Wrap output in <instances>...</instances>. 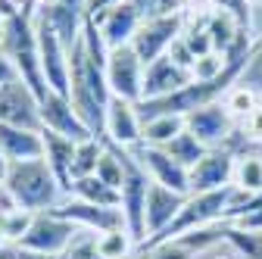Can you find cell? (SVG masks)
<instances>
[{
    "mask_svg": "<svg viewBox=\"0 0 262 259\" xmlns=\"http://www.w3.org/2000/svg\"><path fill=\"white\" fill-rule=\"evenodd\" d=\"M106 59L110 47L100 38L97 25L88 19L81 28V38L69 50V100L78 110L81 122L91 128V135L103 138L106 110L113 100V91L106 81Z\"/></svg>",
    "mask_w": 262,
    "mask_h": 259,
    "instance_id": "cell-1",
    "label": "cell"
},
{
    "mask_svg": "<svg viewBox=\"0 0 262 259\" xmlns=\"http://www.w3.org/2000/svg\"><path fill=\"white\" fill-rule=\"evenodd\" d=\"M4 184L19 200V206L28 209V212H50L69 197L44 156L41 159H25V163H10Z\"/></svg>",
    "mask_w": 262,
    "mask_h": 259,
    "instance_id": "cell-2",
    "label": "cell"
},
{
    "mask_svg": "<svg viewBox=\"0 0 262 259\" xmlns=\"http://www.w3.org/2000/svg\"><path fill=\"white\" fill-rule=\"evenodd\" d=\"M234 193H237L234 184H228V187H222V190L187 193V200H184L181 212L172 219L169 228H166V231H159L156 238H150L147 244H141L138 250L156 247V244H162V241H178V238H184V234H193V231H200V228H209V225L225 222L228 206H231V200H234Z\"/></svg>",
    "mask_w": 262,
    "mask_h": 259,
    "instance_id": "cell-3",
    "label": "cell"
},
{
    "mask_svg": "<svg viewBox=\"0 0 262 259\" xmlns=\"http://www.w3.org/2000/svg\"><path fill=\"white\" fill-rule=\"evenodd\" d=\"M113 144V141H110ZM119 156H122V187H119V197H122V215H125V228L131 231V238L138 241V247L147 241V193H150V175L147 169L138 163V156L131 153L128 147H119Z\"/></svg>",
    "mask_w": 262,
    "mask_h": 259,
    "instance_id": "cell-4",
    "label": "cell"
},
{
    "mask_svg": "<svg viewBox=\"0 0 262 259\" xmlns=\"http://www.w3.org/2000/svg\"><path fill=\"white\" fill-rule=\"evenodd\" d=\"M184 22H187V13H175V16H156V19H144L135 41H131V47H135V53L141 56L144 66H150L153 59L166 56L172 50V44L181 38L184 31Z\"/></svg>",
    "mask_w": 262,
    "mask_h": 259,
    "instance_id": "cell-5",
    "label": "cell"
},
{
    "mask_svg": "<svg viewBox=\"0 0 262 259\" xmlns=\"http://www.w3.org/2000/svg\"><path fill=\"white\" fill-rule=\"evenodd\" d=\"M144 69L147 66L141 62V56L135 53V47H131V44L110 50L106 81H110L113 97H122V100H131V103H141L144 100Z\"/></svg>",
    "mask_w": 262,
    "mask_h": 259,
    "instance_id": "cell-6",
    "label": "cell"
},
{
    "mask_svg": "<svg viewBox=\"0 0 262 259\" xmlns=\"http://www.w3.org/2000/svg\"><path fill=\"white\" fill-rule=\"evenodd\" d=\"M78 228L72 222H66L62 215L56 212H35V219H31L25 238L19 241L22 247L35 250V253H44V256H62L66 250H69V244L75 241Z\"/></svg>",
    "mask_w": 262,
    "mask_h": 259,
    "instance_id": "cell-7",
    "label": "cell"
},
{
    "mask_svg": "<svg viewBox=\"0 0 262 259\" xmlns=\"http://www.w3.org/2000/svg\"><path fill=\"white\" fill-rule=\"evenodd\" d=\"M35 31H38V50H41V69L50 91L69 94V47L59 41V35L44 22V16L35 10Z\"/></svg>",
    "mask_w": 262,
    "mask_h": 259,
    "instance_id": "cell-8",
    "label": "cell"
},
{
    "mask_svg": "<svg viewBox=\"0 0 262 259\" xmlns=\"http://www.w3.org/2000/svg\"><path fill=\"white\" fill-rule=\"evenodd\" d=\"M0 122L19 128H38L41 132V97L22 78L0 84Z\"/></svg>",
    "mask_w": 262,
    "mask_h": 259,
    "instance_id": "cell-9",
    "label": "cell"
},
{
    "mask_svg": "<svg viewBox=\"0 0 262 259\" xmlns=\"http://www.w3.org/2000/svg\"><path fill=\"white\" fill-rule=\"evenodd\" d=\"M128 150L138 156V163L147 169L153 184L172 187L178 193H190V169H184L178 159H172V153L166 147H150L141 141L138 147H128Z\"/></svg>",
    "mask_w": 262,
    "mask_h": 259,
    "instance_id": "cell-10",
    "label": "cell"
},
{
    "mask_svg": "<svg viewBox=\"0 0 262 259\" xmlns=\"http://www.w3.org/2000/svg\"><path fill=\"white\" fill-rule=\"evenodd\" d=\"M56 215H62L66 222H72L81 231H94V234H106L116 228H125V215L122 206H97V203H84L75 197H66L56 209H50Z\"/></svg>",
    "mask_w": 262,
    "mask_h": 259,
    "instance_id": "cell-11",
    "label": "cell"
},
{
    "mask_svg": "<svg viewBox=\"0 0 262 259\" xmlns=\"http://www.w3.org/2000/svg\"><path fill=\"white\" fill-rule=\"evenodd\" d=\"M88 19L97 25V31H100V38L106 41L110 50L131 44L135 35H138V28H141V22H144L141 10L135 7V0H122V4L97 13V16H88Z\"/></svg>",
    "mask_w": 262,
    "mask_h": 259,
    "instance_id": "cell-12",
    "label": "cell"
},
{
    "mask_svg": "<svg viewBox=\"0 0 262 259\" xmlns=\"http://www.w3.org/2000/svg\"><path fill=\"white\" fill-rule=\"evenodd\" d=\"M41 128L56 132L62 138H72V141L97 138V135H91V128L81 122L78 110L69 100V94H59V91H47V97L41 100Z\"/></svg>",
    "mask_w": 262,
    "mask_h": 259,
    "instance_id": "cell-13",
    "label": "cell"
},
{
    "mask_svg": "<svg viewBox=\"0 0 262 259\" xmlns=\"http://www.w3.org/2000/svg\"><path fill=\"white\" fill-rule=\"evenodd\" d=\"M234 163H237V153L231 147H212L200 163L190 169V193L228 187L234 181Z\"/></svg>",
    "mask_w": 262,
    "mask_h": 259,
    "instance_id": "cell-14",
    "label": "cell"
},
{
    "mask_svg": "<svg viewBox=\"0 0 262 259\" xmlns=\"http://www.w3.org/2000/svg\"><path fill=\"white\" fill-rule=\"evenodd\" d=\"M184 119H187V132L196 135L209 150H212V147H225L228 141H231V135L237 132V122L228 116V110L222 106V100L193 110V113H187Z\"/></svg>",
    "mask_w": 262,
    "mask_h": 259,
    "instance_id": "cell-15",
    "label": "cell"
},
{
    "mask_svg": "<svg viewBox=\"0 0 262 259\" xmlns=\"http://www.w3.org/2000/svg\"><path fill=\"white\" fill-rule=\"evenodd\" d=\"M193 81V72L178 66V62L166 53L153 59L150 66L144 69V100H156V97H169L175 91H181L184 84Z\"/></svg>",
    "mask_w": 262,
    "mask_h": 259,
    "instance_id": "cell-16",
    "label": "cell"
},
{
    "mask_svg": "<svg viewBox=\"0 0 262 259\" xmlns=\"http://www.w3.org/2000/svg\"><path fill=\"white\" fill-rule=\"evenodd\" d=\"M141 116H138V103L113 97L110 110H106V125H103V138L119 144V147H138L141 144Z\"/></svg>",
    "mask_w": 262,
    "mask_h": 259,
    "instance_id": "cell-17",
    "label": "cell"
},
{
    "mask_svg": "<svg viewBox=\"0 0 262 259\" xmlns=\"http://www.w3.org/2000/svg\"><path fill=\"white\" fill-rule=\"evenodd\" d=\"M184 200H187V193H178V190L162 187V184H150V193H147V241L169 228L172 219L181 212Z\"/></svg>",
    "mask_w": 262,
    "mask_h": 259,
    "instance_id": "cell-18",
    "label": "cell"
},
{
    "mask_svg": "<svg viewBox=\"0 0 262 259\" xmlns=\"http://www.w3.org/2000/svg\"><path fill=\"white\" fill-rule=\"evenodd\" d=\"M0 153L7 163H25V159H41L44 156V135L38 128H19L0 122Z\"/></svg>",
    "mask_w": 262,
    "mask_h": 259,
    "instance_id": "cell-19",
    "label": "cell"
},
{
    "mask_svg": "<svg viewBox=\"0 0 262 259\" xmlns=\"http://www.w3.org/2000/svg\"><path fill=\"white\" fill-rule=\"evenodd\" d=\"M41 135H44V159H47V166L53 169V175L59 178L66 193H69V187H72V159H75V144L78 141L62 138L56 132H47V128H41Z\"/></svg>",
    "mask_w": 262,
    "mask_h": 259,
    "instance_id": "cell-20",
    "label": "cell"
},
{
    "mask_svg": "<svg viewBox=\"0 0 262 259\" xmlns=\"http://www.w3.org/2000/svg\"><path fill=\"white\" fill-rule=\"evenodd\" d=\"M69 197L84 200V203H97V206H119V203H122L119 190H116V187H110L106 181H100L97 175L75 178V181H72V187H69Z\"/></svg>",
    "mask_w": 262,
    "mask_h": 259,
    "instance_id": "cell-21",
    "label": "cell"
},
{
    "mask_svg": "<svg viewBox=\"0 0 262 259\" xmlns=\"http://www.w3.org/2000/svg\"><path fill=\"white\" fill-rule=\"evenodd\" d=\"M141 141L150 144V147H166L169 141H175L184 128H187V119L184 116H153V119H144L141 122Z\"/></svg>",
    "mask_w": 262,
    "mask_h": 259,
    "instance_id": "cell-22",
    "label": "cell"
},
{
    "mask_svg": "<svg viewBox=\"0 0 262 259\" xmlns=\"http://www.w3.org/2000/svg\"><path fill=\"white\" fill-rule=\"evenodd\" d=\"M103 150H106L103 138H84V141H78L75 144V159H72V181L84 178V175H94Z\"/></svg>",
    "mask_w": 262,
    "mask_h": 259,
    "instance_id": "cell-23",
    "label": "cell"
},
{
    "mask_svg": "<svg viewBox=\"0 0 262 259\" xmlns=\"http://www.w3.org/2000/svg\"><path fill=\"white\" fill-rule=\"evenodd\" d=\"M234 187L247 190V193H256L262 190V156L259 153H237V163H234Z\"/></svg>",
    "mask_w": 262,
    "mask_h": 259,
    "instance_id": "cell-24",
    "label": "cell"
},
{
    "mask_svg": "<svg viewBox=\"0 0 262 259\" xmlns=\"http://www.w3.org/2000/svg\"><path fill=\"white\" fill-rule=\"evenodd\" d=\"M166 150L172 153V159H178L184 169H193V166H196V163H200V159L209 153V147H206L200 138H196V135H190L187 128H184V132H181L175 141H169V144H166Z\"/></svg>",
    "mask_w": 262,
    "mask_h": 259,
    "instance_id": "cell-25",
    "label": "cell"
},
{
    "mask_svg": "<svg viewBox=\"0 0 262 259\" xmlns=\"http://www.w3.org/2000/svg\"><path fill=\"white\" fill-rule=\"evenodd\" d=\"M259 100H262V97H259V94H256L253 88H247V84L234 81L231 88H228V94L222 97V106L228 110V116H231V119H234V122L241 125V122L247 119V113H250V110H253V106H256Z\"/></svg>",
    "mask_w": 262,
    "mask_h": 259,
    "instance_id": "cell-26",
    "label": "cell"
},
{
    "mask_svg": "<svg viewBox=\"0 0 262 259\" xmlns=\"http://www.w3.org/2000/svg\"><path fill=\"white\" fill-rule=\"evenodd\" d=\"M97 250H100L103 259H128L138 250V241L131 238L128 228H116L106 234H97Z\"/></svg>",
    "mask_w": 262,
    "mask_h": 259,
    "instance_id": "cell-27",
    "label": "cell"
},
{
    "mask_svg": "<svg viewBox=\"0 0 262 259\" xmlns=\"http://www.w3.org/2000/svg\"><path fill=\"white\" fill-rule=\"evenodd\" d=\"M225 69H228V56L219 53V50H209L203 56H196L190 72H193V81H215V78L225 75Z\"/></svg>",
    "mask_w": 262,
    "mask_h": 259,
    "instance_id": "cell-28",
    "label": "cell"
},
{
    "mask_svg": "<svg viewBox=\"0 0 262 259\" xmlns=\"http://www.w3.org/2000/svg\"><path fill=\"white\" fill-rule=\"evenodd\" d=\"M237 81L247 84V88H253V91L262 97V35L253 38V50H250V56H247V66H244V72H241Z\"/></svg>",
    "mask_w": 262,
    "mask_h": 259,
    "instance_id": "cell-29",
    "label": "cell"
},
{
    "mask_svg": "<svg viewBox=\"0 0 262 259\" xmlns=\"http://www.w3.org/2000/svg\"><path fill=\"white\" fill-rule=\"evenodd\" d=\"M135 7L141 10L144 19H156V16L187 13V0H135Z\"/></svg>",
    "mask_w": 262,
    "mask_h": 259,
    "instance_id": "cell-30",
    "label": "cell"
},
{
    "mask_svg": "<svg viewBox=\"0 0 262 259\" xmlns=\"http://www.w3.org/2000/svg\"><path fill=\"white\" fill-rule=\"evenodd\" d=\"M150 259H193L196 253L184 244V241H162L156 247H147Z\"/></svg>",
    "mask_w": 262,
    "mask_h": 259,
    "instance_id": "cell-31",
    "label": "cell"
},
{
    "mask_svg": "<svg viewBox=\"0 0 262 259\" xmlns=\"http://www.w3.org/2000/svg\"><path fill=\"white\" fill-rule=\"evenodd\" d=\"M237 132L244 135V141H250V144H262V100L247 113V119L237 125Z\"/></svg>",
    "mask_w": 262,
    "mask_h": 259,
    "instance_id": "cell-32",
    "label": "cell"
},
{
    "mask_svg": "<svg viewBox=\"0 0 262 259\" xmlns=\"http://www.w3.org/2000/svg\"><path fill=\"white\" fill-rule=\"evenodd\" d=\"M0 259H62V256H44L22 244H0Z\"/></svg>",
    "mask_w": 262,
    "mask_h": 259,
    "instance_id": "cell-33",
    "label": "cell"
},
{
    "mask_svg": "<svg viewBox=\"0 0 262 259\" xmlns=\"http://www.w3.org/2000/svg\"><path fill=\"white\" fill-rule=\"evenodd\" d=\"M13 78H19V72H16V66H13V59L4 53V47H0V84H7V81H13Z\"/></svg>",
    "mask_w": 262,
    "mask_h": 259,
    "instance_id": "cell-34",
    "label": "cell"
},
{
    "mask_svg": "<svg viewBox=\"0 0 262 259\" xmlns=\"http://www.w3.org/2000/svg\"><path fill=\"white\" fill-rule=\"evenodd\" d=\"M116 4H122V0H88V16H97V13H103Z\"/></svg>",
    "mask_w": 262,
    "mask_h": 259,
    "instance_id": "cell-35",
    "label": "cell"
},
{
    "mask_svg": "<svg viewBox=\"0 0 262 259\" xmlns=\"http://www.w3.org/2000/svg\"><path fill=\"white\" fill-rule=\"evenodd\" d=\"M7 169H10V163H7V156L0 153V184H4V178H7Z\"/></svg>",
    "mask_w": 262,
    "mask_h": 259,
    "instance_id": "cell-36",
    "label": "cell"
},
{
    "mask_svg": "<svg viewBox=\"0 0 262 259\" xmlns=\"http://www.w3.org/2000/svg\"><path fill=\"white\" fill-rule=\"evenodd\" d=\"M128 259H150V253H147V250H135V253L128 256Z\"/></svg>",
    "mask_w": 262,
    "mask_h": 259,
    "instance_id": "cell-37",
    "label": "cell"
},
{
    "mask_svg": "<svg viewBox=\"0 0 262 259\" xmlns=\"http://www.w3.org/2000/svg\"><path fill=\"white\" fill-rule=\"evenodd\" d=\"M250 4H262V0H250Z\"/></svg>",
    "mask_w": 262,
    "mask_h": 259,
    "instance_id": "cell-38",
    "label": "cell"
}]
</instances>
